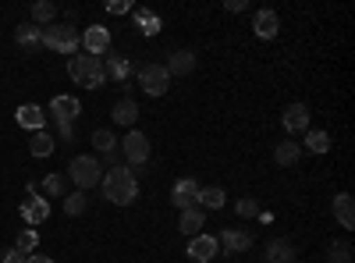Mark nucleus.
<instances>
[{"label":"nucleus","mask_w":355,"mask_h":263,"mask_svg":"<svg viewBox=\"0 0 355 263\" xmlns=\"http://www.w3.org/2000/svg\"><path fill=\"white\" fill-rule=\"evenodd\" d=\"M100 185H103V199H110L114 207H132V203L139 199V182H135V174L128 167L107 171V178Z\"/></svg>","instance_id":"obj_1"},{"label":"nucleus","mask_w":355,"mask_h":263,"mask_svg":"<svg viewBox=\"0 0 355 263\" xmlns=\"http://www.w3.org/2000/svg\"><path fill=\"white\" fill-rule=\"evenodd\" d=\"M68 75L78 82V85H85V90H100V85L107 82V75H103V57H93V53H75L71 61H68Z\"/></svg>","instance_id":"obj_2"},{"label":"nucleus","mask_w":355,"mask_h":263,"mask_svg":"<svg viewBox=\"0 0 355 263\" xmlns=\"http://www.w3.org/2000/svg\"><path fill=\"white\" fill-rule=\"evenodd\" d=\"M68 178L75 182V189L78 192H85V189H93V185H100L103 182V164L96 160V157H71V164H68Z\"/></svg>","instance_id":"obj_3"},{"label":"nucleus","mask_w":355,"mask_h":263,"mask_svg":"<svg viewBox=\"0 0 355 263\" xmlns=\"http://www.w3.org/2000/svg\"><path fill=\"white\" fill-rule=\"evenodd\" d=\"M43 46L64 53V57H75L78 46H82V36H78L75 25H46L43 28Z\"/></svg>","instance_id":"obj_4"},{"label":"nucleus","mask_w":355,"mask_h":263,"mask_svg":"<svg viewBox=\"0 0 355 263\" xmlns=\"http://www.w3.org/2000/svg\"><path fill=\"white\" fill-rule=\"evenodd\" d=\"M139 85L150 96H164L167 93V85H171V75H167V68L164 65H157V61H150V65H142L139 68Z\"/></svg>","instance_id":"obj_5"},{"label":"nucleus","mask_w":355,"mask_h":263,"mask_svg":"<svg viewBox=\"0 0 355 263\" xmlns=\"http://www.w3.org/2000/svg\"><path fill=\"white\" fill-rule=\"evenodd\" d=\"M21 221H25L28 228L50 221V199H43V196L36 192V185H28V199H21Z\"/></svg>","instance_id":"obj_6"},{"label":"nucleus","mask_w":355,"mask_h":263,"mask_svg":"<svg viewBox=\"0 0 355 263\" xmlns=\"http://www.w3.org/2000/svg\"><path fill=\"white\" fill-rule=\"evenodd\" d=\"M121 153H125V160H128V164L142 167L146 160H150V139H146L139 128H132V132L121 139Z\"/></svg>","instance_id":"obj_7"},{"label":"nucleus","mask_w":355,"mask_h":263,"mask_svg":"<svg viewBox=\"0 0 355 263\" xmlns=\"http://www.w3.org/2000/svg\"><path fill=\"white\" fill-rule=\"evenodd\" d=\"M217 253H220V242H217L214 235H202V231L189 239V249H185V256H189L192 263H210Z\"/></svg>","instance_id":"obj_8"},{"label":"nucleus","mask_w":355,"mask_h":263,"mask_svg":"<svg viewBox=\"0 0 355 263\" xmlns=\"http://www.w3.org/2000/svg\"><path fill=\"white\" fill-rule=\"evenodd\" d=\"M281 125H284L288 135H302V132H309V107H306V103H288L284 114H281Z\"/></svg>","instance_id":"obj_9"},{"label":"nucleus","mask_w":355,"mask_h":263,"mask_svg":"<svg viewBox=\"0 0 355 263\" xmlns=\"http://www.w3.org/2000/svg\"><path fill=\"white\" fill-rule=\"evenodd\" d=\"M82 50L93 53V57L107 53L110 50V28L107 25H89L85 33H82Z\"/></svg>","instance_id":"obj_10"},{"label":"nucleus","mask_w":355,"mask_h":263,"mask_svg":"<svg viewBox=\"0 0 355 263\" xmlns=\"http://www.w3.org/2000/svg\"><path fill=\"white\" fill-rule=\"evenodd\" d=\"M199 182L196 178H178L174 182V189H171V203L178 210H189V207H196V199H199Z\"/></svg>","instance_id":"obj_11"},{"label":"nucleus","mask_w":355,"mask_h":263,"mask_svg":"<svg viewBox=\"0 0 355 263\" xmlns=\"http://www.w3.org/2000/svg\"><path fill=\"white\" fill-rule=\"evenodd\" d=\"M50 114H53V121H57V125H75V118L82 114V103H78L75 96H53Z\"/></svg>","instance_id":"obj_12"},{"label":"nucleus","mask_w":355,"mask_h":263,"mask_svg":"<svg viewBox=\"0 0 355 263\" xmlns=\"http://www.w3.org/2000/svg\"><path fill=\"white\" fill-rule=\"evenodd\" d=\"M252 28H256V36H259V40H274V36L281 33V18H277V11H270V8L256 11Z\"/></svg>","instance_id":"obj_13"},{"label":"nucleus","mask_w":355,"mask_h":263,"mask_svg":"<svg viewBox=\"0 0 355 263\" xmlns=\"http://www.w3.org/2000/svg\"><path fill=\"white\" fill-rule=\"evenodd\" d=\"M217 242H220L227 253H245V249H252V231H242V228H224Z\"/></svg>","instance_id":"obj_14"},{"label":"nucleus","mask_w":355,"mask_h":263,"mask_svg":"<svg viewBox=\"0 0 355 263\" xmlns=\"http://www.w3.org/2000/svg\"><path fill=\"white\" fill-rule=\"evenodd\" d=\"M331 210H334V221L341 224V228H355V199L348 196V192H338L334 196V203H331Z\"/></svg>","instance_id":"obj_15"},{"label":"nucleus","mask_w":355,"mask_h":263,"mask_svg":"<svg viewBox=\"0 0 355 263\" xmlns=\"http://www.w3.org/2000/svg\"><path fill=\"white\" fill-rule=\"evenodd\" d=\"M15 118H18L21 128H33V132H43V128H46V114H43V107H36V103H21V107L15 110Z\"/></svg>","instance_id":"obj_16"},{"label":"nucleus","mask_w":355,"mask_h":263,"mask_svg":"<svg viewBox=\"0 0 355 263\" xmlns=\"http://www.w3.org/2000/svg\"><path fill=\"white\" fill-rule=\"evenodd\" d=\"M103 75L114 78V82H125L132 75V65H128V57L125 53H117V50H107V65H103Z\"/></svg>","instance_id":"obj_17"},{"label":"nucleus","mask_w":355,"mask_h":263,"mask_svg":"<svg viewBox=\"0 0 355 263\" xmlns=\"http://www.w3.org/2000/svg\"><path fill=\"white\" fill-rule=\"evenodd\" d=\"M167 75L174 78V75H192V68H196V53L192 50H174L171 57H167Z\"/></svg>","instance_id":"obj_18"},{"label":"nucleus","mask_w":355,"mask_h":263,"mask_svg":"<svg viewBox=\"0 0 355 263\" xmlns=\"http://www.w3.org/2000/svg\"><path fill=\"white\" fill-rule=\"evenodd\" d=\"M110 118H114L117 125H125V128H135V121H139V103H135L132 96L117 100V103H114V110H110Z\"/></svg>","instance_id":"obj_19"},{"label":"nucleus","mask_w":355,"mask_h":263,"mask_svg":"<svg viewBox=\"0 0 355 263\" xmlns=\"http://www.w3.org/2000/svg\"><path fill=\"white\" fill-rule=\"evenodd\" d=\"M15 43L25 46V50H40V46H43V28L33 25V22L18 25V28H15Z\"/></svg>","instance_id":"obj_20"},{"label":"nucleus","mask_w":355,"mask_h":263,"mask_svg":"<svg viewBox=\"0 0 355 263\" xmlns=\"http://www.w3.org/2000/svg\"><path fill=\"white\" fill-rule=\"evenodd\" d=\"M224 189L220 185H206V189H199V199H196V207L199 210H220L224 207Z\"/></svg>","instance_id":"obj_21"},{"label":"nucleus","mask_w":355,"mask_h":263,"mask_svg":"<svg viewBox=\"0 0 355 263\" xmlns=\"http://www.w3.org/2000/svg\"><path fill=\"white\" fill-rule=\"evenodd\" d=\"M202 224H206V214H202L199 207H189V210H182V221H178V228H182L189 239H192V235H199V231H202Z\"/></svg>","instance_id":"obj_22"},{"label":"nucleus","mask_w":355,"mask_h":263,"mask_svg":"<svg viewBox=\"0 0 355 263\" xmlns=\"http://www.w3.org/2000/svg\"><path fill=\"white\" fill-rule=\"evenodd\" d=\"M266 260L270 263H291L295 260V246L288 239H274L270 246H266Z\"/></svg>","instance_id":"obj_23"},{"label":"nucleus","mask_w":355,"mask_h":263,"mask_svg":"<svg viewBox=\"0 0 355 263\" xmlns=\"http://www.w3.org/2000/svg\"><path fill=\"white\" fill-rule=\"evenodd\" d=\"M299 157H302V146H299V142H277V150H274V160H277L281 167H291V164H299Z\"/></svg>","instance_id":"obj_24"},{"label":"nucleus","mask_w":355,"mask_h":263,"mask_svg":"<svg viewBox=\"0 0 355 263\" xmlns=\"http://www.w3.org/2000/svg\"><path fill=\"white\" fill-rule=\"evenodd\" d=\"M132 18H135V28H142V36H157L160 33V18L153 11L139 8V11H132Z\"/></svg>","instance_id":"obj_25"},{"label":"nucleus","mask_w":355,"mask_h":263,"mask_svg":"<svg viewBox=\"0 0 355 263\" xmlns=\"http://www.w3.org/2000/svg\"><path fill=\"white\" fill-rule=\"evenodd\" d=\"M53 135L43 128V132H33V142H28V153H33V157H50L53 153Z\"/></svg>","instance_id":"obj_26"},{"label":"nucleus","mask_w":355,"mask_h":263,"mask_svg":"<svg viewBox=\"0 0 355 263\" xmlns=\"http://www.w3.org/2000/svg\"><path fill=\"white\" fill-rule=\"evenodd\" d=\"M36 246H40V231H36V228H21L18 239H15V249H18L21 256H33Z\"/></svg>","instance_id":"obj_27"},{"label":"nucleus","mask_w":355,"mask_h":263,"mask_svg":"<svg viewBox=\"0 0 355 263\" xmlns=\"http://www.w3.org/2000/svg\"><path fill=\"white\" fill-rule=\"evenodd\" d=\"M57 18V4H50V0H40V4H33V25H53Z\"/></svg>","instance_id":"obj_28"},{"label":"nucleus","mask_w":355,"mask_h":263,"mask_svg":"<svg viewBox=\"0 0 355 263\" xmlns=\"http://www.w3.org/2000/svg\"><path fill=\"white\" fill-rule=\"evenodd\" d=\"M327 263H352V246H348L345 239L331 242V246H327Z\"/></svg>","instance_id":"obj_29"},{"label":"nucleus","mask_w":355,"mask_h":263,"mask_svg":"<svg viewBox=\"0 0 355 263\" xmlns=\"http://www.w3.org/2000/svg\"><path fill=\"white\" fill-rule=\"evenodd\" d=\"M306 150L309 153H327L331 150V135L327 132H306Z\"/></svg>","instance_id":"obj_30"},{"label":"nucleus","mask_w":355,"mask_h":263,"mask_svg":"<svg viewBox=\"0 0 355 263\" xmlns=\"http://www.w3.org/2000/svg\"><path fill=\"white\" fill-rule=\"evenodd\" d=\"M93 146H96L100 153H114V150H117V139H114L107 128H96V132H93Z\"/></svg>","instance_id":"obj_31"},{"label":"nucleus","mask_w":355,"mask_h":263,"mask_svg":"<svg viewBox=\"0 0 355 263\" xmlns=\"http://www.w3.org/2000/svg\"><path fill=\"white\" fill-rule=\"evenodd\" d=\"M64 185H68L64 174H46V178H43V192L46 196H64Z\"/></svg>","instance_id":"obj_32"},{"label":"nucleus","mask_w":355,"mask_h":263,"mask_svg":"<svg viewBox=\"0 0 355 263\" xmlns=\"http://www.w3.org/2000/svg\"><path fill=\"white\" fill-rule=\"evenodd\" d=\"M82 210H85V192H78V189H75V192L64 199V214H68V217H78Z\"/></svg>","instance_id":"obj_33"},{"label":"nucleus","mask_w":355,"mask_h":263,"mask_svg":"<svg viewBox=\"0 0 355 263\" xmlns=\"http://www.w3.org/2000/svg\"><path fill=\"white\" fill-rule=\"evenodd\" d=\"M234 210H239V217H259V207H256V199H239V207H234Z\"/></svg>","instance_id":"obj_34"},{"label":"nucleus","mask_w":355,"mask_h":263,"mask_svg":"<svg viewBox=\"0 0 355 263\" xmlns=\"http://www.w3.org/2000/svg\"><path fill=\"white\" fill-rule=\"evenodd\" d=\"M107 11H110V15H128L132 4H128V0H107Z\"/></svg>","instance_id":"obj_35"},{"label":"nucleus","mask_w":355,"mask_h":263,"mask_svg":"<svg viewBox=\"0 0 355 263\" xmlns=\"http://www.w3.org/2000/svg\"><path fill=\"white\" fill-rule=\"evenodd\" d=\"M0 263H25V256L11 246V249H4V253H0Z\"/></svg>","instance_id":"obj_36"},{"label":"nucleus","mask_w":355,"mask_h":263,"mask_svg":"<svg viewBox=\"0 0 355 263\" xmlns=\"http://www.w3.org/2000/svg\"><path fill=\"white\" fill-rule=\"evenodd\" d=\"M57 132H61V139H71L75 128H71V125H57Z\"/></svg>","instance_id":"obj_37"},{"label":"nucleus","mask_w":355,"mask_h":263,"mask_svg":"<svg viewBox=\"0 0 355 263\" xmlns=\"http://www.w3.org/2000/svg\"><path fill=\"white\" fill-rule=\"evenodd\" d=\"M25 263H53L50 256H25Z\"/></svg>","instance_id":"obj_38"},{"label":"nucleus","mask_w":355,"mask_h":263,"mask_svg":"<svg viewBox=\"0 0 355 263\" xmlns=\"http://www.w3.org/2000/svg\"><path fill=\"white\" fill-rule=\"evenodd\" d=\"M291 263H299V260H291Z\"/></svg>","instance_id":"obj_39"}]
</instances>
